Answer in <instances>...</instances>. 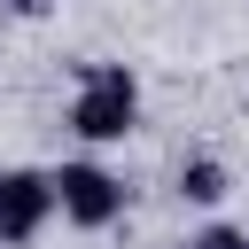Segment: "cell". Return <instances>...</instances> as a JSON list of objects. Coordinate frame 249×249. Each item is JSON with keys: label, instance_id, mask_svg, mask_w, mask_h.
Returning <instances> with one entry per match:
<instances>
[{"label": "cell", "instance_id": "6da1fadb", "mask_svg": "<svg viewBox=\"0 0 249 249\" xmlns=\"http://www.w3.org/2000/svg\"><path fill=\"white\" fill-rule=\"evenodd\" d=\"M62 124L86 140V148H109L140 124V78L132 62H78V93L62 109Z\"/></svg>", "mask_w": 249, "mask_h": 249}, {"label": "cell", "instance_id": "7a4b0ae2", "mask_svg": "<svg viewBox=\"0 0 249 249\" xmlns=\"http://www.w3.org/2000/svg\"><path fill=\"white\" fill-rule=\"evenodd\" d=\"M47 187H54V218H62V226H78V233H109V226L124 218V179H117L109 163H93V156L54 163V171H47Z\"/></svg>", "mask_w": 249, "mask_h": 249}, {"label": "cell", "instance_id": "3957f363", "mask_svg": "<svg viewBox=\"0 0 249 249\" xmlns=\"http://www.w3.org/2000/svg\"><path fill=\"white\" fill-rule=\"evenodd\" d=\"M54 226V187L31 163H0V249H31Z\"/></svg>", "mask_w": 249, "mask_h": 249}, {"label": "cell", "instance_id": "277c9868", "mask_svg": "<svg viewBox=\"0 0 249 249\" xmlns=\"http://www.w3.org/2000/svg\"><path fill=\"white\" fill-rule=\"evenodd\" d=\"M226 195H233V171H226L218 156H187V163H179V202H187V210H218Z\"/></svg>", "mask_w": 249, "mask_h": 249}, {"label": "cell", "instance_id": "5b68a950", "mask_svg": "<svg viewBox=\"0 0 249 249\" xmlns=\"http://www.w3.org/2000/svg\"><path fill=\"white\" fill-rule=\"evenodd\" d=\"M187 249H249V226L210 218V226H195V233H187Z\"/></svg>", "mask_w": 249, "mask_h": 249}, {"label": "cell", "instance_id": "8992f818", "mask_svg": "<svg viewBox=\"0 0 249 249\" xmlns=\"http://www.w3.org/2000/svg\"><path fill=\"white\" fill-rule=\"evenodd\" d=\"M8 8H16V16H39V8H47V0H8Z\"/></svg>", "mask_w": 249, "mask_h": 249}]
</instances>
